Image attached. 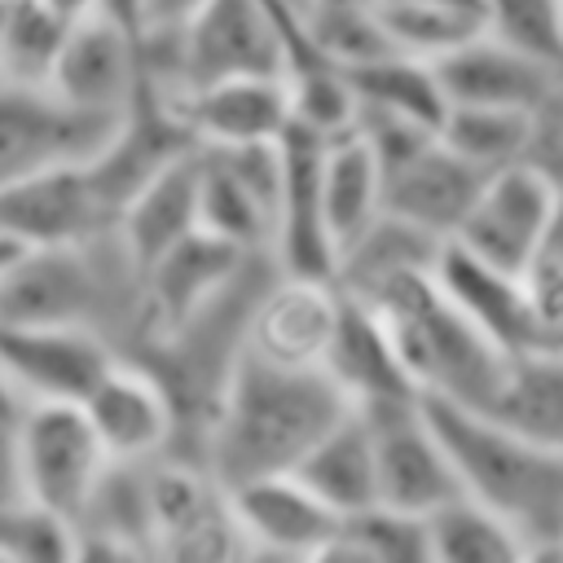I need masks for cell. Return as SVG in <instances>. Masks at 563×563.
I'll return each mask as SVG.
<instances>
[{
  "label": "cell",
  "instance_id": "45",
  "mask_svg": "<svg viewBox=\"0 0 563 563\" xmlns=\"http://www.w3.org/2000/svg\"><path fill=\"white\" fill-rule=\"evenodd\" d=\"M545 255H559L563 260V185H559V198H554V220H550V233H545Z\"/></svg>",
  "mask_w": 563,
  "mask_h": 563
},
{
  "label": "cell",
  "instance_id": "9",
  "mask_svg": "<svg viewBox=\"0 0 563 563\" xmlns=\"http://www.w3.org/2000/svg\"><path fill=\"white\" fill-rule=\"evenodd\" d=\"M114 123L119 119L62 101L48 84L0 79V185L44 167L88 163L110 141Z\"/></svg>",
  "mask_w": 563,
  "mask_h": 563
},
{
  "label": "cell",
  "instance_id": "10",
  "mask_svg": "<svg viewBox=\"0 0 563 563\" xmlns=\"http://www.w3.org/2000/svg\"><path fill=\"white\" fill-rule=\"evenodd\" d=\"M198 224L242 251L273 246V216L282 194V136L255 145H198Z\"/></svg>",
  "mask_w": 563,
  "mask_h": 563
},
{
  "label": "cell",
  "instance_id": "4",
  "mask_svg": "<svg viewBox=\"0 0 563 563\" xmlns=\"http://www.w3.org/2000/svg\"><path fill=\"white\" fill-rule=\"evenodd\" d=\"M365 303L387 321L391 343L422 396L488 409L510 356L440 290L435 268L405 273Z\"/></svg>",
  "mask_w": 563,
  "mask_h": 563
},
{
  "label": "cell",
  "instance_id": "5",
  "mask_svg": "<svg viewBox=\"0 0 563 563\" xmlns=\"http://www.w3.org/2000/svg\"><path fill=\"white\" fill-rule=\"evenodd\" d=\"M13 444L22 501L62 523H75L110 471V453L97 440L88 413L75 400H31Z\"/></svg>",
  "mask_w": 563,
  "mask_h": 563
},
{
  "label": "cell",
  "instance_id": "49",
  "mask_svg": "<svg viewBox=\"0 0 563 563\" xmlns=\"http://www.w3.org/2000/svg\"><path fill=\"white\" fill-rule=\"evenodd\" d=\"M4 13H9V0H0V26H4Z\"/></svg>",
  "mask_w": 563,
  "mask_h": 563
},
{
  "label": "cell",
  "instance_id": "38",
  "mask_svg": "<svg viewBox=\"0 0 563 563\" xmlns=\"http://www.w3.org/2000/svg\"><path fill=\"white\" fill-rule=\"evenodd\" d=\"M523 295L532 317V347L563 352V260L541 251L523 268Z\"/></svg>",
  "mask_w": 563,
  "mask_h": 563
},
{
  "label": "cell",
  "instance_id": "6",
  "mask_svg": "<svg viewBox=\"0 0 563 563\" xmlns=\"http://www.w3.org/2000/svg\"><path fill=\"white\" fill-rule=\"evenodd\" d=\"M150 545L158 559H246L242 528L233 519L229 484L194 453H163L145 462Z\"/></svg>",
  "mask_w": 563,
  "mask_h": 563
},
{
  "label": "cell",
  "instance_id": "46",
  "mask_svg": "<svg viewBox=\"0 0 563 563\" xmlns=\"http://www.w3.org/2000/svg\"><path fill=\"white\" fill-rule=\"evenodd\" d=\"M44 4H48V9H57L62 18H70V22H75V18L97 13V4H101V0H44Z\"/></svg>",
  "mask_w": 563,
  "mask_h": 563
},
{
  "label": "cell",
  "instance_id": "31",
  "mask_svg": "<svg viewBox=\"0 0 563 563\" xmlns=\"http://www.w3.org/2000/svg\"><path fill=\"white\" fill-rule=\"evenodd\" d=\"M347 75H352V88H356L361 106H378V110L405 114V119L427 123V128L440 132L449 97H444V84L435 75V62H422V57H409V53L391 48V53L365 62V66H352Z\"/></svg>",
  "mask_w": 563,
  "mask_h": 563
},
{
  "label": "cell",
  "instance_id": "39",
  "mask_svg": "<svg viewBox=\"0 0 563 563\" xmlns=\"http://www.w3.org/2000/svg\"><path fill=\"white\" fill-rule=\"evenodd\" d=\"M528 163L541 167L554 185H563V75L550 84V92L532 106V141Z\"/></svg>",
  "mask_w": 563,
  "mask_h": 563
},
{
  "label": "cell",
  "instance_id": "23",
  "mask_svg": "<svg viewBox=\"0 0 563 563\" xmlns=\"http://www.w3.org/2000/svg\"><path fill=\"white\" fill-rule=\"evenodd\" d=\"M435 282L440 290L506 352H528L532 347V317H528V295H523V273L497 268L466 251L462 242H444L435 260Z\"/></svg>",
  "mask_w": 563,
  "mask_h": 563
},
{
  "label": "cell",
  "instance_id": "34",
  "mask_svg": "<svg viewBox=\"0 0 563 563\" xmlns=\"http://www.w3.org/2000/svg\"><path fill=\"white\" fill-rule=\"evenodd\" d=\"M374 4H378L391 48L422 57V62H440L466 40L488 31L484 13L457 9V4H435V0H374Z\"/></svg>",
  "mask_w": 563,
  "mask_h": 563
},
{
  "label": "cell",
  "instance_id": "35",
  "mask_svg": "<svg viewBox=\"0 0 563 563\" xmlns=\"http://www.w3.org/2000/svg\"><path fill=\"white\" fill-rule=\"evenodd\" d=\"M70 18L48 9L44 0H9L0 26V79L9 84H48L57 53L66 44Z\"/></svg>",
  "mask_w": 563,
  "mask_h": 563
},
{
  "label": "cell",
  "instance_id": "21",
  "mask_svg": "<svg viewBox=\"0 0 563 563\" xmlns=\"http://www.w3.org/2000/svg\"><path fill=\"white\" fill-rule=\"evenodd\" d=\"M484 176L488 172L466 163L435 132L422 150H413L405 163L383 172V211H391V216L435 233L440 242H449L462 229V220H466Z\"/></svg>",
  "mask_w": 563,
  "mask_h": 563
},
{
  "label": "cell",
  "instance_id": "14",
  "mask_svg": "<svg viewBox=\"0 0 563 563\" xmlns=\"http://www.w3.org/2000/svg\"><path fill=\"white\" fill-rule=\"evenodd\" d=\"M343 290L334 277L273 273L251 303L246 352L290 369H321L330 339L339 330Z\"/></svg>",
  "mask_w": 563,
  "mask_h": 563
},
{
  "label": "cell",
  "instance_id": "16",
  "mask_svg": "<svg viewBox=\"0 0 563 563\" xmlns=\"http://www.w3.org/2000/svg\"><path fill=\"white\" fill-rule=\"evenodd\" d=\"M145 84L141 70V35L119 26L106 13L75 18L66 31V44L57 53V66L48 75V88L101 119H123Z\"/></svg>",
  "mask_w": 563,
  "mask_h": 563
},
{
  "label": "cell",
  "instance_id": "27",
  "mask_svg": "<svg viewBox=\"0 0 563 563\" xmlns=\"http://www.w3.org/2000/svg\"><path fill=\"white\" fill-rule=\"evenodd\" d=\"M295 475L334 510L352 515L361 506L378 501V475H374V435L365 413L352 405L299 462Z\"/></svg>",
  "mask_w": 563,
  "mask_h": 563
},
{
  "label": "cell",
  "instance_id": "17",
  "mask_svg": "<svg viewBox=\"0 0 563 563\" xmlns=\"http://www.w3.org/2000/svg\"><path fill=\"white\" fill-rule=\"evenodd\" d=\"M229 501L246 559H317L339 523V515L295 471L229 484Z\"/></svg>",
  "mask_w": 563,
  "mask_h": 563
},
{
  "label": "cell",
  "instance_id": "8",
  "mask_svg": "<svg viewBox=\"0 0 563 563\" xmlns=\"http://www.w3.org/2000/svg\"><path fill=\"white\" fill-rule=\"evenodd\" d=\"M374 435V475H378V501L405 515H431L449 497L462 493L453 457L431 427L422 396L409 400H383V405H356Z\"/></svg>",
  "mask_w": 563,
  "mask_h": 563
},
{
  "label": "cell",
  "instance_id": "11",
  "mask_svg": "<svg viewBox=\"0 0 563 563\" xmlns=\"http://www.w3.org/2000/svg\"><path fill=\"white\" fill-rule=\"evenodd\" d=\"M554 198H559V185L528 158L497 167L484 176L453 242H462L466 251H475L479 260H488L497 268L523 273L545 246V233L554 220Z\"/></svg>",
  "mask_w": 563,
  "mask_h": 563
},
{
  "label": "cell",
  "instance_id": "15",
  "mask_svg": "<svg viewBox=\"0 0 563 563\" xmlns=\"http://www.w3.org/2000/svg\"><path fill=\"white\" fill-rule=\"evenodd\" d=\"M114 220L92 163H62L0 185V229L26 246L79 242L114 229Z\"/></svg>",
  "mask_w": 563,
  "mask_h": 563
},
{
  "label": "cell",
  "instance_id": "50",
  "mask_svg": "<svg viewBox=\"0 0 563 563\" xmlns=\"http://www.w3.org/2000/svg\"><path fill=\"white\" fill-rule=\"evenodd\" d=\"M559 22H563V0H559Z\"/></svg>",
  "mask_w": 563,
  "mask_h": 563
},
{
  "label": "cell",
  "instance_id": "33",
  "mask_svg": "<svg viewBox=\"0 0 563 563\" xmlns=\"http://www.w3.org/2000/svg\"><path fill=\"white\" fill-rule=\"evenodd\" d=\"M440 141L457 150L479 172H497L528 158L532 141V110L519 106H466L453 101L440 123Z\"/></svg>",
  "mask_w": 563,
  "mask_h": 563
},
{
  "label": "cell",
  "instance_id": "26",
  "mask_svg": "<svg viewBox=\"0 0 563 563\" xmlns=\"http://www.w3.org/2000/svg\"><path fill=\"white\" fill-rule=\"evenodd\" d=\"M440 238L391 216V211H378L343 251H339V264H334V282L343 295H356V299H369L374 290H383L387 282L405 277V273H422V268H435L440 260Z\"/></svg>",
  "mask_w": 563,
  "mask_h": 563
},
{
  "label": "cell",
  "instance_id": "25",
  "mask_svg": "<svg viewBox=\"0 0 563 563\" xmlns=\"http://www.w3.org/2000/svg\"><path fill=\"white\" fill-rule=\"evenodd\" d=\"M198 176H202V150H185L172 163H163L119 211L114 233L132 251V260L145 268L154 255H163L176 238L198 229Z\"/></svg>",
  "mask_w": 563,
  "mask_h": 563
},
{
  "label": "cell",
  "instance_id": "47",
  "mask_svg": "<svg viewBox=\"0 0 563 563\" xmlns=\"http://www.w3.org/2000/svg\"><path fill=\"white\" fill-rule=\"evenodd\" d=\"M435 4H457V9H475L488 18V0H435Z\"/></svg>",
  "mask_w": 563,
  "mask_h": 563
},
{
  "label": "cell",
  "instance_id": "22",
  "mask_svg": "<svg viewBox=\"0 0 563 563\" xmlns=\"http://www.w3.org/2000/svg\"><path fill=\"white\" fill-rule=\"evenodd\" d=\"M435 75L444 84L449 106L466 101V106H519L532 110L550 84L563 75L559 66L497 40L493 31L466 40L462 48H453L449 57L435 62Z\"/></svg>",
  "mask_w": 563,
  "mask_h": 563
},
{
  "label": "cell",
  "instance_id": "24",
  "mask_svg": "<svg viewBox=\"0 0 563 563\" xmlns=\"http://www.w3.org/2000/svg\"><path fill=\"white\" fill-rule=\"evenodd\" d=\"M321 369L339 383V391L352 405H383V400H409L422 396L391 343L387 321L365 303L343 295V312H339V330L330 339V352L321 361Z\"/></svg>",
  "mask_w": 563,
  "mask_h": 563
},
{
  "label": "cell",
  "instance_id": "41",
  "mask_svg": "<svg viewBox=\"0 0 563 563\" xmlns=\"http://www.w3.org/2000/svg\"><path fill=\"white\" fill-rule=\"evenodd\" d=\"M18 427L4 431L0 427V510L22 501V479H18V444H13Z\"/></svg>",
  "mask_w": 563,
  "mask_h": 563
},
{
  "label": "cell",
  "instance_id": "43",
  "mask_svg": "<svg viewBox=\"0 0 563 563\" xmlns=\"http://www.w3.org/2000/svg\"><path fill=\"white\" fill-rule=\"evenodd\" d=\"M97 13L114 18L119 26H128V31H136V35L145 31V0H101Z\"/></svg>",
  "mask_w": 563,
  "mask_h": 563
},
{
  "label": "cell",
  "instance_id": "36",
  "mask_svg": "<svg viewBox=\"0 0 563 563\" xmlns=\"http://www.w3.org/2000/svg\"><path fill=\"white\" fill-rule=\"evenodd\" d=\"M286 97H290V123L321 136V141H334L343 132L356 128V88H352V75L325 57H308L299 66L286 70Z\"/></svg>",
  "mask_w": 563,
  "mask_h": 563
},
{
  "label": "cell",
  "instance_id": "20",
  "mask_svg": "<svg viewBox=\"0 0 563 563\" xmlns=\"http://www.w3.org/2000/svg\"><path fill=\"white\" fill-rule=\"evenodd\" d=\"M167 97L198 145H255L277 141L290 128L286 75H220Z\"/></svg>",
  "mask_w": 563,
  "mask_h": 563
},
{
  "label": "cell",
  "instance_id": "28",
  "mask_svg": "<svg viewBox=\"0 0 563 563\" xmlns=\"http://www.w3.org/2000/svg\"><path fill=\"white\" fill-rule=\"evenodd\" d=\"M484 413L523 431L528 440L563 449V352L550 347L515 352Z\"/></svg>",
  "mask_w": 563,
  "mask_h": 563
},
{
  "label": "cell",
  "instance_id": "37",
  "mask_svg": "<svg viewBox=\"0 0 563 563\" xmlns=\"http://www.w3.org/2000/svg\"><path fill=\"white\" fill-rule=\"evenodd\" d=\"M303 31H308V44L317 48V57H325L343 70L391 53V40H387V26H383L374 0L308 4L303 9Z\"/></svg>",
  "mask_w": 563,
  "mask_h": 563
},
{
  "label": "cell",
  "instance_id": "1",
  "mask_svg": "<svg viewBox=\"0 0 563 563\" xmlns=\"http://www.w3.org/2000/svg\"><path fill=\"white\" fill-rule=\"evenodd\" d=\"M352 409L325 369H290L242 352L202 431L198 457L220 484H242L295 462Z\"/></svg>",
  "mask_w": 563,
  "mask_h": 563
},
{
  "label": "cell",
  "instance_id": "30",
  "mask_svg": "<svg viewBox=\"0 0 563 563\" xmlns=\"http://www.w3.org/2000/svg\"><path fill=\"white\" fill-rule=\"evenodd\" d=\"M427 559L431 563H519L523 541L497 510H488L471 493H457L427 515Z\"/></svg>",
  "mask_w": 563,
  "mask_h": 563
},
{
  "label": "cell",
  "instance_id": "48",
  "mask_svg": "<svg viewBox=\"0 0 563 563\" xmlns=\"http://www.w3.org/2000/svg\"><path fill=\"white\" fill-rule=\"evenodd\" d=\"M308 4H347V0H303V9H308Z\"/></svg>",
  "mask_w": 563,
  "mask_h": 563
},
{
  "label": "cell",
  "instance_id": "2",
  "mask_svg": "<svg viewBox=\"0 0 563 563\" xmlns=\"http://www.w3.org/2000/svg\"><path fill=\"white\" fill-rule=\"evenodd\" d=\"M462 493L497 510L523 541V559H563V449L528 440L484 409L422 396Z\"/></svg>",
  "mask_w": 563,
  "mask_h": 563
},
{
  "label": "cell",
  "instance_id": "18",
  "mask_svg": "<svg viewBox=\"0 0 563 563\" xmlns=\"http://www.w3.org/2000/svg\"><path fill=\"white\" fill-rule=\"evenodd\" d=\"M114 356V343L84 325L0 321V361L26 400L79 405Z\"/></svg>",
  "mask_w": 563,
  "mask_h": 563
},
{
  "label": "cell",
  "instance_id": "32",
  "mask_svg": "<svg viewBox=\"0 0 563 563\" xmlns=\"http://www.w3.org/2000/svg\"><path fill=\"white\" fill-rule=\"evenodd\" d=\"M317 559H352V563H431L427 559V519L391 510L383 501L339 515L330 541Z\"/></svg>",
  "mask_w": 563,
  "mask_h": 563
},
{
  "label": "cell",
  "instance_id": "44",
  "mask_svg": "<svg viewBox=\"0 0 563 563\" xmlns=\"http://www.w3.org/2000/svg\"><path fill=\"white\" fill-rule=\"evenodd\" d=\"M26 251H31V246H26V242H18V238H13V233H4V229H0V286H4V282H9V273H13V268H18V260H22V255H26Z\"/></svg>",
  "mask_w": 563,
  "mask_h": 563
},
{
  "label": "cell",
  "instance_id": "12",
  "mask_svg": "<svg viewBox=\"0 0 563 563\" xmlns=\"http://www.w3.org/2000/svg\"><path fill=\"white\" fill-rule=\"evenodd\" d=\"M79 409L88 413L110 462H154L180 449L176 400L163 387V378L136 356L119 352L106 365V374L88 387Z\"/></svg>",
  "mask_w": 563,
  "mask_h": 563
},
{
  "label": "cell",
  "instance_id": "40",
  "mask_svg": "<svg viewBox=\"0 0 563 563\" xmlns=\"http://www.w3.org/2000/svg\"><path fill=\"white\" fill-rule=\"evenodd\" d=\"M202 4L207 0H145V31H180Z\"/></svg>",
  "mask_w": 563,
  "mask_h": 563
},
{
  "label": "cell",
  "instance_id": "29",
  "mask_svg": "<svg viewBox=\"0 0 563 563\" xmlns=\"http://www.w3.org/2000/svg\"><path fill=\"white\" fill-rule=\"evenodd\" d=\"M321 211L334 251H343L383 211V167L356 132L334 136L321 150Z\"/></svg>",
  "mask_w": 563,
  "mask_h": 563
},
{
  "label": "cell",
  "instance_id": "13",
  "mask_svg": "<svg viewBox=\"0 0 563 563\" xmlns=\"http://www.w3.org/2000/svg\"><path fill=\"white\" fill-rule=\"evenodd\" d=\"M251 255H260V251H242L202 224L194 233L176 238L163 255H154L141 268V330L128 352L185 325L198 308H207L246 268Z\"/></svg>",
  "mask_w": 563,
  "mask_h": 563
},
{
  "label": "cell",
  "instance_id": "19",
  "mask_svg": "<svg viewBox=\"0 0 563 563\" xmlns=\"http://www.w3.org/2000/svg\"><path fill=\"white\" fill-rule=\"evenodd\" d=\"M321 150L325 141L295 123L282 132V194H277L273 246H268L282 273L334 277V264H339V251L321 211Z\"/></svg>",
  "mask_w": 563,
  "mask_h": 563
},
{
  "label": "cell",
  "instance_id": "42",
  "mask_svg": "<svg viewBox=\"0 0 563 563\" xmlns=\"http://www.w3.org/2000/svg\"><path fill=\"white\" fill-rule=\"evenodd\" d=\"M26 396H22V387L9 378V369H4V361H0V427L4 431H13L18 422H22V413H26Z\"/></svg>",
  "mask_w": 563,
  "mask_h": 563
},
{
  "label": "cell",
  "instance_id": "3",
  "mask_svg": "<svg viewBox=\"0 0 563 563\" xmlns=\"http://www.w3.org/2000/svg\"><path fill=\"white\" fill-rule=\"evenodd\" d=\"M0 321L84 325L128 352L141 330V264L114 229L31 246L0 286Z\"/></svg>",
  "mask_w": 563,
  "mask_h": 563
},
{
  "label": "cell",
  "instance_id": "7",
  "mask_svg": "<svg viewBox=\"0 0 563 563\" xmlns=\"http://www.w3.org/2000/svg\"><path fill=\"white\" fill-rule=\"evenodd\" d=\"M295 18L299 4L290 0H207L176 31L180 88L220 75H282Z\"/></svg>",
  "mask_w": 563,
  "mask_h": 563
}]
</instances>
